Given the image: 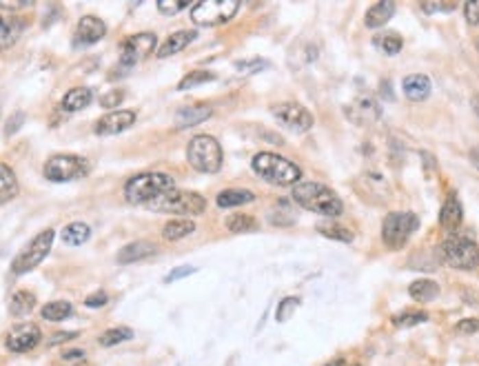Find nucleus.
Segmentation results:
<instances>
[{
	"instance_id": "nucleus-23",
	"label": "nucleus",
	"mask_w": 479,
	"mask_h": 366,
	"mask_svg": "<svg viewBox=\"0 0 479 366\" xmlns=\"http://www.w3.org/2000/svg\"><path fill=\"white\" fill-rule=\"evenodd\" d=\"M91 100H93V91L89 87H73L62 96L60 109L67 111V114H76V111H82L84 107H89Z\"/></svg>"
},
{
	"instance_id": "nucleus-38",
	"label": "nucleus",
	"mask_w": 479,
	"mask_h": 366,
	"mask_svg": "<svg viewBox=\"0 0 479 366\" xmlns=\"http://www.w3.org/2000/svg\"><path fill=\"white\" fill-rule=\"evenodd\" d=\"M297 306H299V297H284V300H282V302L278 304V311H275L278 322H286L288 317L295 313Z\"/></svg>"
},
{
	"instance_id": "nucleus-24",
	"label": "nucleus",
	"mask_w": 479,
	"mask_h": 366,
	"mask_svg": "<svg viewBox=\"0 0 479 366\" xmlns=\"http://www.w3.org/2000/svg\"><path fill=\"white\" fill-rule=\"evenodd\" d=\"M393 14H395V3L393 0H382V3H375L373 7H369V12L364 16V23L369 29H380V27L386 25Z\"/></svg>"
},
{
	"instance_id": "nucleus-3",
	"label": "nucleus",
	"mask_w": 479,
	"mask_h": 366,
	"mask_svg": "<svg viewBox=\"0 0 479 366\" xmlns=\"http://www.w3.org/2000/svg\"><path fill=\"white\" fill-rule=\"evenodd\" d=\"M173 189H175V180L169 173L147 171L129 178L125 184V198L131 204H149Z\"/></svg>"
},
{
	"instance_id": "nucleus-30",
	"label": "nucleus",
	"mask_w": 479,
	"mask_h": 366,
	"mask_svg": "<svg viewBox=\"0 0 479 366\" xmlns=\"http://www.w3.org/2000/svg\"><path fill=\"white\" fill-rule=\"evenodd\" d=\"M89 238H91V229L84 222H71L62 229V242L69 244V247H80Z\"/></svg>"
},
{
	"instance_id": "nucleus-10",
	"label": "nucleus",
	"mask_w": 479,
	"mask_h": 366,
	"mask_svg": "<svg viewBox=\"0 0 479 366\" xmlns=\"http://www.w3.org/2000/svg\"><path fill=\"white\" fill-rule=\"evenodd\" d=\"M238 0H204L191 7V21L198 27H218L238 14Z\"/></svg>"
},
{
	"instance_id": "nucleus-41",
	"label": "nucleus",
	"mask_w": 479,
	"mask_h": 366,
	"mask_svg": "<svg viewBox=\"0 0 479 366\" xmlns=\"http://www.w3.org/2000/svg\"><path fill=\"white\" fill-rule=\"evenodd\" d=\"M23 125H25V114L23 111H16V114L9 116L7 125H5V138H12L14 134H18Z\"/></svg>"
},
{
	"instance_id": "nucleus-34",
	"label": "nucleus",
	"mask_w": 479,
	"mask_h": 366,
	"mask_svg": "<svg viewBox=\"0 0 479 366\" xmlns=\"http://www.w3.org/2000/svg\"><path fill=\"white\" fill-rule=\"evenodd\" d=\"M391 322H393V326H397V328L417 326V324L428 322V313L426 311H402L397 315H393Z\"/></svg>"
},
{
	"instance_id": "nucleus-8",
	"label": "nucleus",
	"mask_w": 479,
	"mask_h": 366,
	"mask_svg": "<svg viewBox=\"0 0 479 366\" xmlns=\"http://www.w3.org/2000/svg\"><path fill=\"white\" fill-rule=\"evenodd\" d=\"M53 238H56L53 229L40 231L38 236H36L29 244H27V247L16 256V260L12 262L14 276H25V273H29V271H34L36 267H38L40 262H42L47 256H49Z\"/></svg>"
},
{
	"instance_id": "nucleus-36",
	"label": "nucleus",
	"mask_w": 479,
	"mask_h": 366,
	"mask_svg": "<svg viewBox=\"0 0 479 366\" xmlns=\"http://www.w3.org/2000/svg\"><path fill=\"white\" fill-rule=\"evenodd\" d=\"M317 231L322 233L324 238H331L337 242H353V231H349L346 227H340V224H319Z\"/></svg>"
},
{
	"instance_id": "nucleus-50",
	"label": "nucleus",
	"mask_w": 479,
	"mask_h": 366,
	"mask_svg": "<svg viewBox=\"0 0 479 366\" xmlns=\"http://www.w3.org/2000/svg\"><path fill=\"white\" fill-rule=\"evenodd\" d=\"M62 360H64V362H78V360H84V351H78V349L67 351V353H62Z\"/></svg>"
},
{
	"instance_id": "nucleus-6",
	"label": "nucleus",
	"mask_w": 479,
	"mask_h": 366,
	"mask_svg": "<svg viewBox=\"0 0 479 366\" xmlns=\"http://www.w3.org/2000/svg\"><path fill=\"white\" fill-rule=\"evenodd\" d=\"M417 229L419 218L413 211H393L382 222V240L389 249L400 251L406 247V242Z\"/></svg>"
},
{
	"instance_id": "nucleus-48",
	"label": "nucleus",
	"mask_w": 479,
	"mask_h": 366,
	"mask_svg": "<svg viewBox=\"0 0 479 366\" xmlns=\"http://www.w3.org/2000/svg\"><path fill=\"white\" fill-rule=\"evenodd\" d=\"M195 273V269L193 267H180V269H173L171 273H169L164 278V282H175V280H182L186 276H193Z\"/></svg>"
},
{
	"instance_id": "nucleus-13",
	"label": "nucleus",
	"mask_w": 479,
	"mask_h": 366,
	"mask_svg": "<svg viewBox=\"0 0 479 366\" xmlns=\"http://www.w3.org/2000/svg\"><path fill=\"white\" fill-rule=\"evenodd\" d=\"M42 340V333L38 324H32V322H23V324H16L12 331L7 333V349L12 353H27L36 349Z\"/></svg>"
},
{
	"instance_id": "nucleus-17",
	"label": "nucleus",
	"mask_w": 479,
	"mask_h": 366,
	"mask_svg": "<svg viewBox=\"0 0 479 366\" xmlns=\"http://www.w3.org/2000/svg\"><path fill=\"white\" fill-rule=\"evenodd\" d=\"M346 116H349L355 125H373L375 120H380L382 107L380 102L371 96H362L346 107Z\"/></svg>"
},
{
	"instance_id": "nucleus-46",
	"label": "nucleus",
	"mask_w": 479,
	"mask_h": 366,
	"mask_svg": "<svg viewBox=\"0 0 479 366\" xmlns=\"http://www.w3.org/2000/svg\"><path fill=\"white\" fill-rule=\"evenodd\" d=\"M27 7H32V0H0V9L9 14L21 12V9H27Z\"/></svg>"
},
{
	"instance_id": "nucleus-7",
	"label": "nucleus",
	"mask_w": 479,
	"mask_h": 366,
	"mask_svg": "<svg viewBox=\"0 0 479 366\" xmlns=\"http://www.w3.org/2000/svg\"><path fill=\"white\" fill-rule=\"evenodd\" d=\"M156 213H175V215H202L206 209V200L195 191H169L158 200L147 204Z\"/></svg>"
},
{
	"instance_id": "nucleus-21",
	"label": "nucleus",
	"mask_w": 479,
	"mask_h": 366,
	"mask_svg": "<svg viewBox=\"0 0 479 366\" xmlns=\"http://www.w3.org/2000/svg\"><path fill=\"white\" fill-rule=\"evenodd\" d=\"M213 116V109L209 105H191V107H182L175 114V127L177 129H189L200 125V122L209 120Z\"/></svg>"
},
{
	"instance_id": "nucleus-9",
	"label": "nucleus",
	"mask_w": 479,
	"mask_h": 366,
	"mask_svg": "<svg viewBox=\"0 0 479 366\" xmlns=\"http://www.w3.org/2000/svg\"><path fill=\"white\" fill-rule=\"evenodd\" d=\"M42 173L47 180H51V182L80 180V178L89 173V162L73 154H58V156H51L49 160L45 162Z\"/></svg>"
},
{
	"instance_id": "nucleus-15",
	"label": "nucleus",
	"mask_w": 479,
	"mask_h": 366,
	"mask_svg": "<svg viewBox=\"0 0 479 366\" xmlns=\"http://www.w3.org/2000/svg\"><path fill=\"white\" fill-rule=\"evenodd\" d=\"M462 222H464V206L459 202L457 193L450 191L439 209V227L453 236V233H457V229L462 227Z\"/></svg>"
},
{
	"instance_id": "nucleus-56",
	"label": "nucleus",
	"mask_w": 479,
	"mask_h": 366,
	"mask_svg": "<svg viewBox=\"0 0 479 366\" xmlns=\"http://www.w3.org/2000/svg\"><path fill=\"white\" fill-rule=\"evenodd\" d=\"M353 366H360V364H353Z\"/></svg>"
},
{
	"instance_id": "nucleus-45",
	"label": "nucleus",
	"mask_w": 479,
	"mask_h": 366,
	"mask_svg": "<svg viewBox=\"0 0 479 366\" xmlns=\"http://www.w3.org/2000/svg\"><path fill=\"white\" fill-rule=\"evenodd\" d=\"M107 300H109V295L105 293V291H96V293L84 297V306H87V308H100V306L107 304Z\"/></svg>"
},
{
	"instance_id": "nucleus-51",
	"label": "nucleus",
	"mask_w": 479,
	"mask_h": 366,
	"mask_svg": "<svg viewBox=\"0 0 479 366\" xmlns=\"http://www.w3.org/2000/svg\"><path fill=\"white\" fill-rule=\"evenodd\" d=\"M382 96L386 98V100H393V93L389 91V80H384V82H382Z\"/></svg>"
},
{
	"instance_id": "nucleus-19",
	"label": "nucleus",
	"mask_w": 479,
	"mask_h": 366,
	"mask_svg": "<svg viewBox=\"0 0 479 366\" xmlns=\"http://www.w3.org/2000/svg\"><path fill=\"white\" fill-rule=\"evenodd\" d=\"M404 96L413 102H421L430 96V89H433V82H430L428 76L424 73H413V76H406L402 82Z\"/></svg>"
},
{
	"instance_id": "nucleus-39",
	"label": "nucleus",
	"mask_w": 479,
	"mask_h": 366,
	"mask_svg": "<svg viewBox=\"0 0 479 366\" xmlns=\"http://www.w3.org/2000/svg\"><path fill=\"white\" fill-rule=\"evenodd\" d=\"M269 67V62L267 60H262V58H253V60H238L236 62V69L240 73H258L262 69H267Z\"/></svg>"
},
{
	"instance_id": "nucleus-2",
	"label": "nucleus",
	"mask_w": 479,
	"mask_h": 366,
	"mask_svg": "<svg viewBox=\"0 0 479 366\" xmlns=\"http://www.w3.org/2000/svg\"><path fill=\"white\" fill-rule=\"evenodd\" d=\"M253 171H256L262 180H267L275 186H295L302 178V169L295 162H291L288 158L271 154V151H262L251 160Z\"/></svg>"
},
{
	"instance_id": "nucleus-33",
	"label": "nucleus",
	"mask_w": 479,
	"mask_h": 366,
	"mask_svg": "<svg viewBox=\"0 0 479 366\" xmlns=\"http://www.w3.org/2000/svg\"><path fill=\"white\" fill-rule=\"evenodd\" d=\"M227 229L231 233H249L258 229V220L247 213H233L227 218Z\"/></svg>"
},
{
	"instance_id": "nucleus-44",
	"label": "nucleus",
	"mask_w": 479,
	"mask_h": 366,
	"mask_svg": "<svg viewBox=\"0 0 479 366\" xmlns=\"http://www.w3.org/2000/svg\"><path fill=\"white\" fill-rule=\"evenodd\" d=\"M464 16H466V23L471 27L479 25V3L477 0H471V3L464 5Z\"/></svg>"
},
{
	"instance_id": "nucleus-52",
	"label": "nucleus",
	"mask_w": 479,
	"mask_h": 366,
	"mask_svg": "<svg viewBox=\"0 0 479 366\" xmlns=\"http://www.w3.org/2000/svg\"><path fill=\"white\" fill-rule=\"evenodd\" d=\"M324 366H346V360L344 358H335V360H328Z\"/></svg>"
},
{
	"instance_id": "nucleus-5",
	"label": "nucleus",
	"mask_w": 479,
	"mask_h": 366,
	"mask_svg": "<svg viewBox=\"0 0 479 366\" xmlns=\"http://www.w3.org/2000/svg\"><path fill=\"white\" fill-rule=\"evenodd\" d=\"M439 256L448 267L457 271H473L479 265V247L466 236H448L439 244Z\"/></svg>"
},
{
	"instance_id": "nucleus-25",
	"label": "nucleus",
	"mask_w": 479,
	"mask_h": 366,
	"mask_svg": "<svg viewBox=\"0 0 479 366\" xmlns=\"http://www.w3.org/2000/svg\"><path fill=\"white\" fill-rule=\"evenodd\" d=\"M253 200H256V193L249 189H224L218 193V198H215L220 209H233V206L249 204Z\"/></svg>"
},
{
	"instance_id": "nucleus-22",
	"label": "nucleus",
	"mask_w": 479,
	"mask_h": 366,
	"mask_svg": "<svg viewBox=\"0 0 479 366\" xmlns=\"http://www.w3.org/2000/svg\"><path fill=\"white\" fill-rule=\"evenodd\" d=\"M195 38H198V34L191 32V29H182V32L171 34L162 45L158 47V58H169V56H173V53H180Z\"/></svg>"
},
{
	"instance_id": "nucleus-16",
	"label": "nucleus",
	"mask_w": 479,
	"mask_h": 366,
	"mask_svg": "<svg viewBox=\"0 0 479 366\" xmlns=\"http://www.w3.org/2000/svg\"><path fill=\"white\" fill-rule=\"evenodd\" d=\"M134 122H136V111H129V109L111 111V114L102 116L96 122V134L98 136H116V134H122V131H127Z\"/></svg>"
},
{
	"instance_id": "nucleus-37",
	"label": "nucleus",
	"mask_w": 479,
	"mask_h": 366,
	"mask_svg": "<svg viewBox=\"0 0 479 366\" xmlns=\"http://www.w3.org/2000/svg\"><path fill=\"white\" fill-rule=\"evenodd\" d=\"M378 45L382 47V51L386 56H397L404 47V40L400 38L397 34H384L382 38L378 40Z\"/></svg>"
},
{
	"instance_id": "nucleus-42",
	"label": "nucleus",
	"mask_w": 479,
	"mask_h": 366,
	"mask_svg": "<svg viewBox=\"0 0 479 366\" xmlns=\"http://www.w3.org/2000/svg\"><path fill=\"white\" fill-rule=\"evenodd\" d=\"M122 100H125V93H122L120 89H111L109 93H105V96L100 98V105L111 109V107H120Z\"/></svg>"
},
{
	"instance_id": "nucleus-53",
	"label": "nucleus",
	"mask_w": 479,
	"mask_h": 366,
	"mask_svg": "<svg viewBox=\"0 0 479 366\" xmlns=\"http://www.w3.org/2000/svg\"><path fill=\"white\" fill-rule=\"evenodd\" d=\"M471 160H473V164L479 169V147H477V149H473V151H471Z\"/></svg>"
},
{
	"instance_id": "nucleus-27",
	"label": "nucleus",
	"mask_w": 479,
	"mask_h": 366,
	"mask_svg": "<svg viewBox=\"0 0 479 366\" xmlns=\"http://www.w3.org/2000/svg\"><path fill=\"white\" fill-rule=\"evenodd\" d=\"M193 231H195V222L193 220H186V218H180V220H171V222L164 224L162 238L169 240V242H175V240L189 238Z\"/></svg>"
},
{
	"instance_id": "nucleus-18",
	"label": "nucleus",
	"mask_w": 479,
	"mask_h": 366,
	"mask_svg": "<svg viewBox=\"0 0 479 366\" xmlns=\"http://www.w3.org/2000/svg\"><path fill=\"white\" fill-rule=\"evenodd\" d=\"M25 32V21L16 14H0V51L18 42Z\"/></svg>"
},
{
	"instance_id": "nucleus-32",
	"label": "nucleus",
	"mask_w": 479,
	"mask_h": 366,
	"mask_svg": "<svg viewBox=\"0 0 479 366\" xmlns=\"http://www.w3.org/2000/svg\"><path fill=\"white\" fill-rule=\"evenodd\" d=\"M213 80H215V73L213 71H209V69H195V71H189L180 82H177V89H180V91L195 89V87H200V84L213 82Z\"/></svg>"
},
{
	"instance_id": "nucleus-49",
	"label": "nucleus",
	"mask_w": 479,
	"mask_h": 366,
	"mask_svg": "<svg viewBox=\"0 0 479 366\" xmlns=\"http://www.w3.org/2000/svg\"><path fill=\"white\" fill-rule=\"evenodd\" d=\"M76 337H78V331H62V333H56V335H51L49 346H58V344H64V342H69V340H76Z\"/></svg>"
},
{
	"instance_id": "nucleus-35",
	"label": "nucleus",
	"mask_w": 479,
	"mask_h": 366,
	"mask_svg": "<svg viewBox=\"0 0 479 366\" xmlns=\"http://www.w3.org/2000/svg\"><path fill=\"white\" fill-rule=\"evenodd\" d=\"M131 337H134V331H131L129 326H116V328H109V331H105L100 335V346H116V344H122V342H129Z\"/></svg>"
},
{
	"instance_id": "nucleus-4",
	"label": "nucleus",
	"mask_w": 479,
	"mask_h": 366,
	"mask_svg": "<svg viewBox=\"0 0 479 366\" xmlns=\"http://www.w3.org/2000/svg\"><path fill=\"white\" fill-rule=\"evenodd\" d=\"M186 160L200 173H218L222 169V147L213 136L200 134L186 145Z\"/></svg>"
},
{
	"instance_id": "nucleus-28",
	"label": "nucleus",
	"mask_w": 479,
	"mask_h": 366,
	"mask_svg": "<svg viewBox=\"0 0 479 366\" xmlns=\"http://www.w3.org/2000/svg\"><path fill=\"white\" fill-rule=\"evenodd\" d=\"M16 193H18V180L14 169L0 162V204L16 198Z\"/></svg>"
},
{
	"instance_id": "nucleus-43",
	"label": "nucleus",
	"mask_w": 479,
	"mask_h": 366,
	"mask_svg": "<svg viewBox=\"0 0 479 366\" xmlns=\"http://www.w3.org/2000/svg\"><path fill=\"white\" fill-rule=\"evenodd\" d=\"M457 9V3H421V12L424 14H437V12H453Z\"/></svg>"
},
{
	"instance_id": "nucleus-31",
	"label": "nucleus",
	"mask_w": 479,
	"mask_h": 366,
	"mask_svg": "<svg viewBox=\"0 0 479 366\" xmlns=\"http://www.w3.org/2000/svg\"><path fill=\"white\" fill-rule=\"evenodd\" d=\"M73 313V306L71 302H64V300H56V302H49L40 308V315L42 320H49V322H62Z\"/></svg>"
},
{
	"instance_id": "nucleus-12",
	"label": "nucleus",
	"mask_w": 479,
	"mask_h": 366,
	"mask_svg": "<svg viewBox=\"0 0 479 366\" xmlns=\"http://www.w3.org/2000/svg\"><path fill=\"white\" fill-rule=\"evenodd\" d=\"M271 114H273V118L282 127H286L288 131H295V134H306L315 122L311 111L302 105H297V102H282V105H275L271 109Z\"/></svg>"
},
{
	"instance_id": "nucleus-14",
	"label": "nucleus",
	"mask_w": 479,
	"mask_h": 366,
	"mask_svg": "<svg viewBox=\"0 0 479 366\" xmlns=\"http://www.w3.org/2000/svg\"><path fill=\"white\" fill-rule=\"evenodd\" d=\"M107 25L100 21L98 16H82L76 25V34H73V42L76 47H89L96 45L105 38Z\"/></svg>"
},
{
	"instance_id": "nucleus-47",
	"label": "nucleus",
	"mask_w": 479,
	"mask_h": 366,
	"mask_svg": "<svg viewBox=\"0 0 479 366\" xmlns=\"http://www.w3.org/2000/svg\"><path fill=\"white\" fill-rule=\"evenodd\" d=\"M457 331L466 335H475L479 331V320L477 317H464V320L457 322Z\"/></svg>"
},
{
	"instance_id": "nucleus-26",
	"label": "nucleus",
	"mask_w": 479,
	"mask_h": 366,
	"mask_svg": "<svg viewBox=\"0 0 479 366\" xmlns=\"http://www.w3.org/2000/svg\"><path fill=\"white\" fill-rule=\"evenodd\" d=\"M408 295L415 300V302H433V300L439 295V284L435 282V280H415V282H410L408 286Z\"/></svg>"
},
{
	"instance_id": "nucleus-1",
	"label": "nucleus",
	"mask_w": 479,
	"mask_h": 366,
	"mask_svg": "<svg viewBox=\"0 0 479 366\" xmlns=\"http://www.w3.org/2000/svg\"><path fill=\"white\" fill-rule=\"evenodd\" d=\"M293 200L306 211H313L324 218H337L344 211V204L333 189L319 182H297L293 186Z\"/></svg>"
},
{
	"instance_id": "nucleus-54",
	"label": "nucleus",
	"mask_w": 479,
	"mask_h": 366,
	"mask_svg": "<svg viewBox=\"0 0 479 366\" xmlns=\"http://www.w3.org/2000/svg\"><path fill=\"white\" fill-rule=\"evenodd\" d=\"M473 107H475V114L479 116V96H475V98H473Z\"/></svg>"
},
{
	"instance_id": "nucleus-11",
	"label": "nucleus",
	"mask_w": 479,
	"mask_h": 366,
	"mask_svg": "<svg viewBox=\"0 0 479 366\" xmlns=\"http://www.w3.org/2000/svg\"><path fill=\"white\" fill-rule=\"evenodd\" d=\"M156 34L145 32V34H134L120 45V67L122 69H131L136 67L138 62H143L149 53L156 49Z\"/></svg>"
},
{
	"instance_id": "nucleus-20",
	"label": "nucleus",
	"mask_w": 479,
	"mask_h": 366,
	"mask_svg": "<svg viewBox=\"0 0 479 366\" xmlns=\"http://www.w3.org/2000/svg\"><path fill=\"white\" fill-rule=\"evenodd\" d=\"M156 244L149 240H138V242H129L127 247H122L118 253V262L120 265H134V262H140L145 258L156 256Z\"/></svg>"
},
{
	"instance_id": "nucleus-29",
	"label": "nucleus",
	"mask_w": 479,
	"mask_h": 366,
	"mask_svg": "<svg viewBox=\"0 0 479 366\" xmlns=\"http://www.w3.org/2000/svg\"><path fill=\"white\" fill-rule=\"evenodd\" d=\"M36 308V295L29 291H16L12 295V302H9V311L14 317H25L29 315Z\"/></svg>"
},
{
	"instance_id": "nucleus-40",
	"label": "nucleus",
	"mask_w": 479,
	"mask_h": 366,
	"mask_svg": "<svg viewBox=\"0 0 479 366\" xmlns=\"http://www.w3.org/2000/svg\"><path fill=\"white\" fill-rule=\"evenodd\" d=\"M189 7V3L186 0H177V3H171V0H160L158 3V12L160 14H164V16H175V14H180L182 9Z\"/></svg>"
},
{
	"instance_id": "nucleus-55",
	"label": "nucleus",
	"mask_w": 479,
	"mask_h": 366,
	"mask_svg": "<svg viewBox=\"0 0 479 366\" xmlns=\"http://www.w3.org/2000/svg\"><path fill=\"white\" fill-rule=\"evenodd\" d=\"M475 47H477V51H479V36H477V40H475Z\"/></svg>"
}]
</instances>
